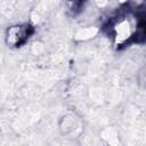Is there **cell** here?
Returning a JSON list of instances; mask_svg holds the SVG:
<instances>
[{
	"label": "cell",
	"instance_id": "cell-1",
	"mask_svg": "<svg viewBox=\"0 0 146 146\" xmlns=\"http://www.w3.org/2000/svg\"><path fill=\"white\" fill-rule=\"evenodd\" d=\"M29 35V32L26 31L25 27L22 26H16L9 30V34H8V40L10 43H14L15 46L21 44L23 42V40L26 39V36Z\"/></svg>",
	"mask_w": 146,
	"mask_h": 146
}]
</instances>
